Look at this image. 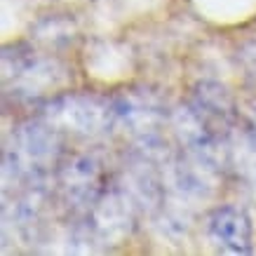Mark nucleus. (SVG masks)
<instances>
[{
	"mask_svg": "<svg viewBox=\"0 0 256 256\" xmlns=\"http://www.w3.org/2000/svg\"><path fill=\"white\" fill-rule=\"evenodd\" d=\"M228 216H230V212H224L221 218H218V224H214L218 238H221L226 244H233L235 249L244 247L249 240V228H247V224H244V218H242L240 214H235V212H233V218H228Z\"/></svg>",
	"mask_w": 256,
	"mask_h": 256,
	"instance_id": "f257e3e1",
	"label": "nucleus"
}]
</instances>
